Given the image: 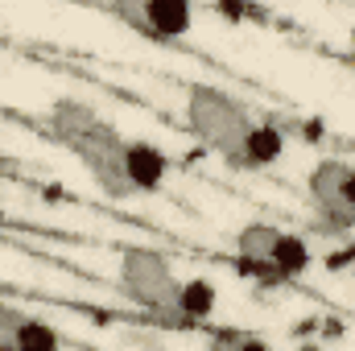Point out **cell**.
Here are the masks:
<instances>
[{
    "mask_svg": "<svg viewBox=\"0 0 355 351\" xmlns=\"http://www.w3.org/2000/svg\"><path fill=\"white\" fill-rule=\"evenodd\" d=\"M46 128L87 170V178L99 186L103 198L124 203V198L137 194L132 178H128V141L87 99H54L50 112H46Z\"/></svg>",
    "mask_w": 355,
    "mask_h": 351,
    "instance_id": "6da1fadb",
    "label": "cell"
},
{
    "mask_svg": "<svg viewBox=\"0 0 355 351\" xmlns=\"http://www.w3.org/2000/svg\"><path fill=\"white\" fill-rule=\"evenodd\" d=\"M186 124L198 145L219 153L232 170H244V145L257 120L248 116V108L236 95L211 87V83H186Z\"/></svg>",
    "mask_w": 355,
    "mask_h": 351,
    "instance_id": "7a4b0ae2",
    "label": "cell"
},
{
    "mask_svg": "<svg viewBox=\"0 0 355 351\" xmlns=\"http://www.w3.org/2000/svg\"><path fill=\"white\" fill-rule=\"evenodd\" d=\"M116 281H120V293L145 310L149 318L178 327L182 314H178V293H182V281L174 273V261L162 252V248H149V244H128L120 252V268H116Z\"/></svg>",
    "mask_w": 355,
    "mask_h": 351,
    "instance_id": "3957f363",
    "label": "cell"
},
{
    "mask_svg": "<svg viewBox=\"0 0 355 351\" xmlns=\"http://www.w3.org/2000/svg\"><path fill=\"white\" fill-rule=\"evenodd\" d=\"M310 219L322 236H347L355 228V166L352 162H318L306 178Z\"/></svg>",
    "mask_w": 355,
    "mask_h": 351,
    "instance_id": "277c9868",
    "label": "cell"
},
{
    "mask_svg": "<svg viewBox=\"0 0 355 351\" xmlns=\"http://www.w3.org/2000/svg\"><path fill=\"white\" fill-rule=\"evenodd\" d=\"M112 17H120L124 25H132L153 42H174L194 25V8L186 0H120L112 4Z\"/></svg>",
    "mask_w": 355,
    "mask_h": 351,
    "instance_id": "5b68a950",
    "label": "cell"
},
{
    "mask_svg": "<svg viewBox=\"0 0 355 351\" xmlns=\"http://www.w3.org/2000/svg\"><path fill=\"white\" fill-rule=\"evenodd\" d=\"M281 244L277 223H244L236 232V252H240V273H248L257 285H281L272 273V252Z\"/></svg>",
    "mask_w": 355,
    "mask_h": 351,
    "instance_id": "8992f818",
    "label": "cell"
},
{
    "mask_svg": "<svg viewBox=\"0 0 355 351\" xmlns=\"http://www.w3.org/2000/svg\"><path fill=\"white\" fill-rule=\"evenodd\" d=\"M0 351H62V339L50 323L0 302Z\"/></svg>",
    "mask_w": 355,
    "mask_h": 351,
    "instance_id": "52a82bcc",
    "label": "cell"
},
{
    "mask_svg": "<svg viewBox=\"0 0 355 351\" xmlns=\"http://www.w3.org/2000/svg\"><path fill=\"white\" fill-rule=\"evenodd\" d=\"M170 174V157L153 145V141H128V178L137 194H153L166 186Z\"/></svg>",
    "mask_w": 355,
    "mask_h": 351,
    "instance_id": "ba28073f",
    "label": "cell"
},
{
    "mask_svg": "<svg viewBox=\"0 0 355 351\" xmlns=\"http://www.w3.org/2000/svg\"><path fill=\"white\" fill-rule=\"evenodd\" d=\"M285 153V132L277 124H257L244 145V170H265Z\"/></svg>",
    "mask_w": 355,
    "mask_h": 351,
    "instance_id": "9c48e42d",
    "label": "cell"
},
{
    "mask_svg": "<svg viewBox=\"0 0 355 351\" xmlns=\"http://www.w3.org/2000/svg\"><path fill=\"white\" fill-rule=\"evenodd\" d=\"M215 285L211 281H202V277H190V281H182V293H178V314H182V323H207L211 314H215Z\"/></svg>",
    "mask_w": 355,
    "mask_h": 351,
    "instance_id": "30bf717a",
    "label": "cell"
},
{
    "mask_svg": "<svg viewBox=\"0 0 355 351\" xmlns=\"http://www.w3.org/2000/svg\"><path fill=\"white\" fill-rule=\"evenodd\" d=\"M306 268H310V248H306V240L293 236V232H281V244H277V252H272V273H277V281L285 285V281L302 277Z\"/></svg>",
    "mask_w": 355,
    "mask_h": 351,
    "instance_id": "8fae6325",
    "label": "cell"
},
{
    "mask_svg": "<svg viewBox=\"0 0 355 351\" xmlns=\"http://www.w3.org/2000/svg\"><path fill=\"white\" fill-rule=\"evenodd\" d=\"M207 351H272V348H268L261 335H252V331L223 327V331H215V335L207 339Z\"/></svg>",
    "mask_w": 355,
    "mask_h": 351,
    "instance_id": "7c38bea8",
    "label": "cell"
},
{
    "mask_svg": "<svg viewBox=\"0 0 355 351\" xmlns=\"http://www.w3.org/2000/svg\"><path fill=\"white\" fill-rule=\"evenodd\" d=\"M352 71H355V29H352Z\"/></svg>",
    "mask_w": 355,
    "mask_h": 351,
    "instance_id": "4fadbf2b",
    "label": "cell"
},
{
    "mask_svg": "<svg viewBox=\"0 0 355 351\" xmlns=\"http://www.w3.org/2000/svg\"><path fill=\"white\" fill-rule=\"evenodd\" d=\"M0 219H4V198H0Z\"/></svg>",
    "mask_w": 355,
    "mask_h": 351,
    "instance_id": "5bb4252c",
    "label": "cell"
}]
</instances>
